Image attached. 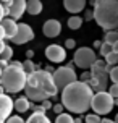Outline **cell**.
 <instances>
[{
    "instance_id": "obj_1",
    "label": "cell",
    "mask_w": 118,
    "mask_h": 123,
    "mask_svg": "<svg viewBox=\"0 0 118 123\" xmlns=\"http://www.w3.org/2000/svg\"><path fill=\"white\" fill-rule=\"evenodd\" d=\"M94 97L92 87L86 81H75L62 89V104L68 112L81 115L91 109V102Z\"/></svg>"
},
{
    "instance_id": "obj_2",
    "label": "cell",
    "mask_w": 118,
    "mask_h": 123,
    "mask_svg": "<svg viewBox=\"0 0 118 123\" xmlns=\"http://www.w3.org/2000/svg\"><path fill=\"white\" fill-rule=\"evenodd\" d=\"M26 97L32 102H42L45 99L55 97L58 87L55 84L53 74L47 70H36L31 74H28V81L24 86Z\"/></svg>"
},
{
    "instance_id": "obj_3",
    "label": "cell",
    "mask_w": 118,
    "mask_h": 123,
    "mask_svg": "<svg viewBox=\"0 0 118 123\" xmlns=\"http://www.w3.org/2000/svg\"><path fill=\"white\" fill-rule=\"evenodd\" d=\"M94 19L105 31L118 28V0H92Z\"/></svg>"
},
{
    "instance_id": "obj_4",
    "label": "cell",
    "mask_w": 118,
    "mask_h": 123,
    "mask_svg": "<svg viewBox=\"0 0 118 123\" xmlns=\"http://www.w3.org/2000/svg\"><path fill=\"white\" fill-rule=\"evenodd\" d=\"M2 86L6 92L16 94V92L24 91L26 81H28V73L23 70V63L19 62H12L10 65H6L2 71Z\"/></svg>"
},
{
    "instance_id": "obj_5",
    "label": "cell",
    "mask_w": 118,
    "mask_h": 123,
    "mask_svg": "<svg viewBox=\"0 0 118 123\" xmlns=\"http://www.w3.org/2000/svg\"><path fill=\"white\" fill-rule=\"evenodd\" d=\"M92 70H91V78H89V81H87V84L92 87V91L95 92H102L105 91L107 87V81H108V74L110 73V65L107 63L105 60H95V63H94Z\"/></svg>"
},
{
    "instance_id": "obj_6",
    "label": "cell",
    "mask_w": 118,
    "mask_h": 123,
    "mask_svg": "<svg viewBox=\"0 0 118 123\" xmlns=\"http://www.w3.org/2000/svg\"><path fill=\"white\" fill-rule=\"evenodd\" d=\"M115 107V99L110 96V92H95L91 102V109L94 110V113L97 115H107L110 113L112 109Z\"/></svg>"
},
{
    "instance_id": "obj_7",
    "label": "cell",
    "mask_w": 118,
    "mask_h": 123,
    "mask_svg": "<svg viewBox=\"0 0 118 123\" xmlns=\"http://www.w3.org/2000/svg\"><path fill=\"white\" fill-rule=\"evenodd\" d=\"M97 60V55L94 49L91 47H79L75 50V55H73V62H75L76 67H79L81 70H87L91 68Z\"/></svg>"
},
{
    "instance_id": "obj_8",
    "label": "cell",
    "mask_w": 118,
    "mask_h": 123,
    "mask_svg": "<svg viewBox=\"0 0 118 123\" xmlns=\"http://www.w3.org/2000/svg\"><path fill=\"white\" fill-rule=\"evenodd\" d=\"M52 74H53V80H55V84H57V87H58V91H60V89H63V87H66L68 84H71V83L78 81L76 71L73 70V67H71V65L57 68Z\"/></svg>"
},
{
    "instance_id": "obj_9",
    "label": "cell",
    "mask_w": 118,
    "mask_h": 123,
    "mask_svg": "<svg viewBox=\"0 0 118 123\" xmlns=\"http://www.w3.org/2000/svg\"><path fill=\"white\" fill-rule=\"evenodd\" d=\"M32 39H34V31H32V28L28 26L26 23H19L18 25V31H16V34L13 36L12 42L21 45V44L31 42Z\"/></svg>"
},
{
    "instance_id": "obj_10",
    "label": "cell",
    "mask_w": 118,
    "mask_h": 123,
    "mask_svg": "<svg viewBox=\"0 0 118 123\" xmlns=\"http://www.w3.org/2000/svg\"><path fill=\"white\" fill-rule=\"evenodd\" d=\"M45 57L52 63H62L66 58V49L58 45V44H50L45 49Z\"/></svg>"
},
{
    "instance_id": "obj_11",
    "label": "cell",
    "mask_w": 118,
    "mask_h": 123,
    "mask_svg": "<svg viewBox=\"0 0 118 123\" xmlns=\"http://www.w3.org/2000/svg\"><path fill=\"white\" fill-rule=\"evenodd\" d=\"M26 0H10V2H5L3 5L8 6V16L13 19H19L26 12Z\"/></svg>"
},
{
    "instance_id": "obj_12",
    "label": "cell",
    "mask_w": 118,
    "mask_h": 123,
    "mask_svg": "<svg viewBox=\"0 0 118 123\" xmlns=\"http://www.w3.org/2000/svg\"><path fill=\"white\" fill-rule=\"evenodd\" d=\"M15 107V102L10 96L0 94V123H5L8 117L12 115V110Z\"/></svg>"
},
{
    "instance_id": "obj_13",
    "label": "cell",
    "mask_w": 118,
    "mask_h": 123,
    "mask_svg": "<svg viewBox=\"0 0 118 123\" xmlns=\"http://www.w3.org/2000/svg\"><path fill=\"white\" fill-rule=\"evenodd\" d=\"M42 32L45 37H58L62 32V23L58 19H47L42 26Z\"/></svg>"
},
{
    "instance_id": "obj_14",
    "label": "cell",
    "mask_w": 118,
    "mask_h": 123,
    "mask_svg": "<svg viewBox=\"0 0 118 123\" xmlns=\"http://www.w3.org/2000/svg\"><path fill=\"white\" fill-rule=\"evenodd\" d=\"M63 6L66 12L78 15L86 8V0H63Z\"/></svg>"
},
{
    "instance_id": "obj_15",
    "label": "cell",
    "mask_w": 118,
    "mask_h": 123,
    "mask_svg": "<svg viewBox=\"0 0 118 123\" xmlns=\"http://www.w3.org/2000/svg\"><path fill=\"white\" fill-rule=\"evenodd\" d=\"M0 25L3 26V29H5V39H13V36H15L16 31H18L16 21L13 18H3L0 21Z\"/></svg>"
},
{
    "instance_id": "obj_16",
    "label": "cell",
    "mask_w": 118,
    "mask_h": 123,
    "mask_svg": "<svg viewBox=\"0 0 118 123\" xmlns=\"http://www.w3.org/2000/svg\"><path fill=\"white\" fill-rule=\"evenodd\" d=\"M42 2L41 0H28V3H26V12L32 15V16H36V15H41L42 13Z\"/></svg>"
},
{
    "instance_id": "obj_17",
    "label": "cell",
    "mask_w": 118,
    "mask_h": 123,
    "mask_svg": "<svg viewBox=\"0 0 118 123\" xmlns=\"http://www.w3.org/2000/svg\"><path fill=\"white\" fill-rule=\"evenodd\" d=\"M29 105H31L29 99L26 97V96H21V97H18L15 100V110L19 112V113H24V112H28Z\"/></svg>"
},
{
    "instance_id": "obj_18",
    "label": "cell",
    "mask_w": 118,
    "mask_h": 123,
    "mask_svg": "<svg viewBox=\"0 0 118 123\" xmlns=\"http://www.w3.org/2000/svg\"><path fill=\"white\" fill-rule=\"evenodd\" d=\"M26 123H52L50 118L45 115V113H41V112H32L29 118L26 120Z\"/></svg>"
},
{
    "instance_id": "obj_19",
    "label": "cell",
    "mask_w": 118,
    "mask_h": 123,
    "mask_svg": "<svg viewBox=\"0 0 118 123\" xmlns=\"http://www.w3.org/2000/svg\"><path fill=\"white\" fill-rule=\"evenodd\" d=\"M83 21H84V19L81 18V16H78V15H73V16L68 19V28H70V29H73V31L79 29L81 26H83Z\"/></svg>"
},
{
    "instance_id": "obj_20",
    "label": "cell",
    "mask_w": 118,
    "mask_h": 123,
    "mask_svg": "<svg viewBox=\"0 0 118 123\" xmlns=\"http://www.w3.org/2000/svg\"><path fill=\"white\" fill-rule=\"evenodd\" d=\"M117 41H118V31L117 29H112V31H107V32H105V39H104V42L113 45Z\"/></svg>"
},
{
    "instance_id": "obj_21",
    "label": "cell",
    "mask_w": 118,
    "mask_h": 123,
    "mask_svg": "<svg viewBox=\"0 0 118 123\" xmlns=\"http://www.w3.org/2000/svg\"><path fill=\"white\" fill-rule=\"evenodd\" d=\"M23 70H24L28 74H31L32 71H36V70H39V67L34 63V62L31 60V58H28V60L23 62Z\"/></svg>"
},
{
    "instance_id": "obj_22",
    "label": "cell",
    "mask_w": 118,
    "mask_h": 123,
    "mask_svg": "<svg viewBox=\"0 0 118 123\" xmlns=\"http://www.w3.org/2000/svg\"><path fill=\"white\" fill-rule=\"evenodd\" d=\"M55 123H75V118L70 113H58L55 118Z\"/></svg>"
},
{
    "instance_id": "obj_23",
    "label": "cell",
    "mask_w": 118,
    "mask_h": 123,
    "mask_svg": "<svg viewBox=\"0 0 118 123\" xmlns=\"http://www.w3.org/2000/svg\"><path fill=\"white\" fill-rule=\"evenodd\" d=\"M105 62L110 65V67H115V65H118V54H117V52H110V54L105 57Z\"/></svg>"
},
{
    "instance_id": "obj_24",
    "label": "cell",
    "mask_w": 118,
    "mask_h": 123,
    "mask_svg": "<svg viewBox=\"0 0 118 123\" xmlns=\"http://www.w3.org/2000/svg\"><path fill=\"white\" fill-rule=\"evenodd\" d=\"M13 57V49L10 47V45H6L5 49H3V52L0 54V60H5V62H8L10 58Z\"/></svg>"
},
{
    "instance_id": "obj_25",
    "label": "cell",
    "mask_w": 118,
    "mask_h": 123,
    "mask_svg": "<svg viewBox=\"0 0 118 123\" xmlns=\"http://www.w3.org/2000/svg\"><path fill=\"white\" fill-rule=\"evenodd\" d=\"M84 122L86 123H100L102 118H100V115H97V113H87L86 117H84Z\"/></svg>"
},
{
    "instance_id": "obj_26",
    "label": "cell",
    "mask_w": 118,
    "mask_h": 123,
    "mask_svg": "<svg viewBox=\"0 0 118 123\" xmlns=\"http://www.w3.org/2000/svg\"><path fill=\"white\" fill-rule=\"evenodd\" d=\"M100 55L102 57H107L110 52H113V49H112V45L110 44H107V42H102V45H100Z\"/></svg>"
},
{
    "instance_id": "obj_27",
    "label": "cell",
    "mask_w": 118,
    "mask_h": 123,
    "mask_svg": "<svg viewBox=\"0 0 118 123\" xmlns=\"http://www.w3.org/2000/svg\"><path fill=\"white\" fill-rule=\"evenodd\" d=\"M108 76H110V80H112L113 84H118V65H115V67L110 68V73H108Z\"/></svg>"
},
{
    "instance_id": "obj_28",
    "label": "cell",
    "mask_w": 118,
    "mask_h": 123,
    "mask_svg": "<svg viewBox=\"0 0 118 123\" xmlns=\"http://www.w3.org/2000/svg\"><path fill=\"white\" fill-rule=\"evenodd\" d=\"M5 123H26V122L19 117V115H10V117H8V120H6Z\"/></svg>"
},
{
    "instance_id": "obj_29",
    "label": "cell",
    "mask_w": 118,
    "mask_h": 123,
    "mask_svg": "<svg viewBox=\"0 0 118 123\" xmlns=\"http://www.w3.org/2000/svg\"><path fill=\"white\" fill-rule=\"evenodd\" d=\"M108 92H110V96L113 99H118V84H112L110 89H108Z\"/></svg>"
},
{
    "instance_id": "obj_30",
    "label": "cell",
    "mask_w": 118,
    "mask_h": 123,
    "mask_svg": "<svg viewBox=\"0 0 118 123\" xmlns=\"http://www.w3.org/2000/svg\"><path fill=\"white\" fill-rule=\"evenodd\" d=\"M41 107H42L44 110L47 112L49 109H52L53 105H52V102H50V99H45V100H42V102H41Z\"/></svg>"
},
{
    "instance_id": "obj_31",
    "label": "cell",
    "mask_w": 118,
    "mask_h": 123,
    "mask_svg": "<svg viewBox=\"0 0 118 123\" xmlns=\"http://www.w3.org/2000/svg\"><path fill=\"white\" fill-rule=\"evenodd\" d=\"M65 47H66V50H68V49H75V47H76L75 39H66V41H65Z\"/></svg>"
},
{
    "instance_id": "obj_32",
    "label": "cell",
    "mask_w": 118,
    "mask_h": 123,
    "mask_svg": "<svg viewBox=\"0 0 118 123\" xmlns=\"http://www.w3.org/2000/svg\"><path fill=\"white\" fill-rule=\"evenodd\" d=\"M52 109H53V112H55L57 115H58V113H63V109H65V107H63V104L60 102V104H55L53 107H52Z\"/></svg>"
},
{
    "instance_id": "obj_33",
    "label": "cell",
    "mask_w": 118,
    "mask_h": 123,
    "mask_svg": "<svg viewBox=\"0 0 118 123\" xmlns=\"http://www.w3.org/2000/svg\"><path fill=\"white\" fill-rule=\"evenodd\" d=\"M89 78H91V71H89V73L86 71V73H83V76H81V81H86V83H87Z\"/></svg>"
},
{
    "instance_id": "obj_34",
    "label": "cell",
    "mask_w": 118,
    "mask_h": 123,
    "mask_svg": "<svg viewBox=\"0 0 118 123\" xmlns=\"http://www.w3.org/2000/svg\"><path fill=\"white\" fill-rule=\"evenodd\" d=\"M6 15H5V10H3V3H0V21L5 18Z\"/></svg>"
},
{
    "instance_id": "obj_35",
    "label": "cell",
    "mask_w": 118,
    "mask_h": 123,
    "mask_svg": "<svg viewBox=\"0 0 118 123\" xmlns=\"http://www.w3.org/2000/svg\"><path fill=\"white\" fill-rule=\"evenodd\" d=\"M5 39V29H3V26L0 25V41H3Z\"/></svg>"
},
{
    "instance_id": "obj_36",
    "label": "cell",
    "mask_w": 118,
    "mask_h": 123,
    "mask_svg": "<svg viewBox=\"0 0 118 123\" xmlns=\"http://www.w3.org/2000/svg\"><path fill=\"white\" fill-rule=\"evenodd\" d=\"M34 57V50H28L26 52V58H32Z\"/></svg>"
},
{
    "instance_id": "obj_37",
    "label": "cell",
    "mask_w": 118,
    "mask_h": 123,
    "mask_svg": "<svg viewBox=\"0 0 118 123\" xmlns=\"http://www.w3.org/2000/svg\"><path fill=\"white\" fill-rule=\"evenodd\" d=\"M5 47H6V44L3 42V41H0V54L3 52V49H5Z\"/></svg>"
},
{
    "instance_id": "obj_38",
    "label": "cell",
    "mask_w": 118,
    "mask_h": 123,
    "mask_svg": "<svg viewBox=\"0 0 118 123\" xmlns=\"http://www.w3.org/2000/svg\"><path fill=\"white\" fill-rule=\"evenodd\" d=\"M100 123H117V122H115V120H110V118H104Z\"/></svg>"
},
{
    "instance_id": "obj_39",
    "label": "cell",
    "mask_w": 118,
    "mask_h": 123,
    "mask_svg": "<svg viewBox=\"0 0 118 123\" xmlns=\"http://www.w3.org/2000/svg\"><path fill=\"white\" fill-rule=\"evenodd\" d=\"M112 49H113V52H117V54H118V41L112 45Z\"/></svg>"
},
{
    "instance_id": "obj_40",
    "label": "cell",
    "mask_w": 118,
    "mask_h": 123,
    "mask_svg": "<svg viewBox=\"0 0 118 123\" xmlns=\"http://www.w3.org/2000/svg\"><path fill=\"white\" fill-rule=\"evenodd\" d=\"M75 123H83V117H81V115H79V117H76L75 118Z\"/></svg>"
},
{
    "instance_id": "obj_41",
    "label": "cell",
    "mask_w": 118,
    "mask_h": 123,
    "mask_svg": "<svg viewBox=\"0 0 118 123\" xmlns=\"http://www.w3.org/2000/svg\"><path fill=\"white\" fill-rule=\"evenodd\" d=\"M100 45H102V41H95V42H94V47H99L100 49Z\"/></svg>"
},
{
    "instance_id": "obj_42",
    "label": "cell",
    "mask_w": 118,
    "mask_h": 123,
    "mask_svg": "<svg viewBox=\"0 0 118 123\" xmlns=\"http://www.w3.org/2000/svg\"><path fill=\"white\" fill-rule=\"evenodd\" d=\"M3 91H5V89H3V86L0 84V94H3Z\"/></svg>"
},
{
    "instance_id": "obj_43",
    "label": "cell",
    "mask_w": 118,
    "mask_h": 123,
    "mask_svg": "<svg viewBox=\"0 0 118 123\" xmlns=\"http://www.w3.org/2000/svg\"><path fill=\"white\" fill-rule=\"evenodd\" d=\"M115 105H117V107H118V99H115Z\"/></svg>"
},
{
    "instance_id": "obj_44",
    "label": "cell",
    "mask_w": 118,
    "mask_h": 123,
    "mask_svg": "<svg viewBox=\"0 0 118 123\" xmlns=\"http://www.w3.org/2000/svg\"><path fill=\"white\" fill-rule=\"evenodd\" d=\"M0 2H2V3H5V2H10V0H0Z\"/></svg>"
},
{
    "instance_id": "obj_45",
    "label": "cell",
    "mask_w": 118,
    "mask_h": 123,
    "mask_svg": "<svg viewBox=\"0 0 118 123\" xmlns=\"http://www.w3.org/2000/svg\"><path fill=\"white\" fill-rule=\"evenodd\" d=\"M115 122H117V123H118V113H117V117H115Z\"/></svg>"
},
{
    "instance_id": "obj_46",
    "label": "cell",
    "mask_w": 118,
    "mask_h": 123,
    "mask_svg": "<svg viewBox=\"0 0 118 123\" xmlns=\"http://www.w3.org/2000/svg\"><path fill=\"white\" fill-rule=\"evenodd\" d=\"M2 71H3V70H2V67H0V76H2Z\"/></svg>"
},
{
    "instance_id": "obj_47",
    "label": "cell",
    "mask_w": 118,
    "mask_h": 123,
    "mask_svg": "<svg viewBox=\"0 0 118 123\" xmlns=\"http://www.w3.org/2000/svg\"><path fill=\"white\" fill-rule=\"evenodd\" d=\"M117 31H118V28H117Z\"/></svg>"
}]
</instances>
